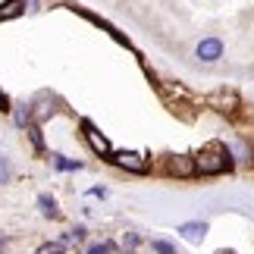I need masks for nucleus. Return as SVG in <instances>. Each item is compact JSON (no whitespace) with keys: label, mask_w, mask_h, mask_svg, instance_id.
<instances>
[{"label":"nucleus","mask_w":254,"mask_h":254,"mask_svg":"<svg viewBox=\"0 0 254 254\" xmlns=\"http://www.w3.org/2000/svg\"><path fill=\"white\" fill-rule=\"evenodd\" d=\"M226 170H232V151L220 141L207 144L194 157V173H201V176H217V173H226Z\"/></svg>","instance_id":"nucleus-1"},{"label":"nucleus","mask_w":254,"mask_h":254,"mask_svg":"<svg viewBox=\"0 0 254 254\" xmlns=\"http://www.w3.org/2000/svg\"><path fill=\"white\" fill-rule=\"evenodd\" d=\"M107 160H113L116 167H123V170H129V173H148L151 170V160L144 157V154H138V151H116Z\"/></svg>","instance_id":"nucleus-2"},{"label":"nucleus","mask_w":254,"mask_h":254,"mask_svg":"<svg viewBox=\"0 0 254 254\" xmlns=\"http://www.w3.org/2000/svg\"><path fill=\"white\" fill-rule=\"evenodd\" d=\"M82 138L88 141V148H91L94 154H101V157H110V141H107V135L104 132H97V126L94 123H88V120H82Z\"/></svg>","instance_id":"nucleus-3"},{"label":"nucleus","mask_w":254,"mask_h":254,"mask_svg":"<svg viewBox=\"0 0 254 254\" xmlns=\"http://www.w3.org/2000/svg\"><path fill=\"white\" fill-rule=\"evenodd\" d=\"M194 54H198L201 63H217L223 57V41H220V38H204V41H198Z\"/></svg>","instance_id":"nucleus-4"},{"label":"nucleus","mask_w":254,"mask_h":254,"mask_svg":"<svg viewBox=\"0 0 254 254\" xmlns=\"http://www.w3.org/2000/svg\"><path fill=\"white\" fill-rule=\"evenodd\" d=\"M176 232H179L185 242H204V239H207V232H210V226L204 220H189V223H182Z\"/></svg>","instance_id":"nucleus-5"},{"label":"nucleus","mask_w":254,"mask_h":254,"mask_svg":"<svg viewBox=\"0 0 254 254\" xmlns=\"http://www.w3.org/2000/svg\"><path fill=\"white\" fill-rule=\"evenodd\" d=\"M167 167H170L173 176H179V179H191V176H194V157H185V154H173Z\"/></svg>","instance_id":"nucleus-6"},{"label":"nucleus","mask_w":254,"mask_h":254,"mask_svg":"<svg viewBox=\"0 0 254 254\" xmlns=\"http://www.w3.org/2000/svg\"><path fill=\"white\" fill-rule=\"evenodd\" d=\"M207 104L217 107V110H236V107H239V94L236 91H217V94L207 97Z\"/></svg>","instance_id":"nucleus-7"},{"label":"nucleus","mask_w":254,"mask_h":254,"mask_svg":"<svg viewBox=\"0 0 254 254\" xmlns=\"http://www.w3.org/2000/svg\"><path fill=\"white\" fill-rule=\"evenodd\" d=\"M38 207H41L44 217H51V220H60L63 217V210L57 207V201L51 198V194H38Z\"/></svg>","instance_id":"nucleus-8"},{"label":"nucleus","mask_w":254,"mask_h":254,"mask_svg":"<svg viewBox=\"0 0 254 254\" xmlns=\"http://www.w3.org/2000/svg\"><path fill=\"white\" fill-rule=\"evenodd\" d=\"M13 120H16L19 129H28V126H32V104H19V107H13Z\"/></svg>","instance_id":"nucleus-9"},{"label":"nucleus","mask_w":254,"mask_h":254,"mask_svg":"<svg viewBox=\"0 0 254 254\" xmlns=\"http://www.w3.org/2000/svg\"><path fill=\"white\" fill-rule=\"evenodd\" d=\"M54 157V167L57 170H63V173H75V170H82L85 163L82 160H69V157H63V154H51Z\"/></svg>","instance_id":"nucleus-10"},{"label":"nucleus","mask_w":254,"mask_h":254,"mask_svg":"<svg viewBox=\"0 0 254 254\" xmlns=\"http://www.w3.org/2000/svg\"><path fill=\"white\" fill-rule=\"evenodd\" d=\"M25 0H6V3H0V19H16L19 13H22Z\"/></svg>","instance_id":"nucleus-11"},{"label":"nucleus","mask_w":254,"mask_h":254,"mask_svg":"<svg viewBox=\"0 0 254 254\" xmlns=\"http://www.w3.org/2000/svg\"><path fill=\"white\" fill-rule=\"evenodd\" d=\"M28 138H32V148L38 151V154H41L44 151V138H41V126H38V123H32V126H28Z\"/></svg>","instance_id":"nucleus-12"},{"label":"nucleus","mask_w":254,"mask_h":254,"mask_svg":"<svg viewBox=\"0 0 254 254\" xmlns=\"http://www.w3.org/2000/svg\"><path fill=\"white\" fill-rule=\"evenodd\" d=\"M138 245H141V236H138V232H126V236H123V251H135Z\"/></svg>","instance_id":"nucleus-13"},{"label":"nucleus","mask_w":254,"mask_h":254,"mask_svg":"<svg viewBox=\"0 0 254 254\" xmlns=\"http://www.w3.org/2000/svg\"><path fill=\"white\" fill-rule=\"evenodd\" d=\"M151 251H157V254H176V245H170V242H163V239H154L151 242Z\"/></svg>","instance_id":"nucleus-14"},{"label":"nucleus","mask_w":254,"mask_h":254,"mask_svg":"<svg viewBox=\"0 0 254 254\" xmlns=\"http://www.w3.org/2000/svg\"><path fill=\"white\" fill-rule=\"evenodd\" d=\"M116 251V245H113V242H101V245H91V248H88L85 254H113Z\"/></svg>","instance_id":"nucleus-15"},{"label":"nucleus","mask_w":254,"mask_h":254,"mask_svg":"<svg viewBox=\"0 0 254 254\" xmlns=\"http://www.w3.org/2000/svg\"><path fill=\"white\" fill-rule=\"evenodd\" d=\"M13 179V167H9V160L0 154V182H9Z\"/></svg>","instance_id":"nucleus-16"},{"label":"nucleus","mask_w":254,"mask_h":254,"mask_svg":"<svg viewBox=\"0 0 254 254\" xmlns=\"http://www.w3.org/2000/svg\"><path fill=\"white\" fill-rule=\"evenodd\" d=\"M63 251H66L63 242H51V245H41V248H38V254H63Z\"/></svg>","instance_id":"nucleus-17"},{"label":"nucleus","mask_w":254,"mask_h":254,"mask_svg":"<svg viewBox=\"0 0 254 254\" xmlns=\"http://www.w3.org/2000/svg\"><path fill=\"white\" fill-rule=\"evenodd\" d=\"M9 110H13V104H9V97L0 91V113H9Z\"/></svg>","instance_id":"nucleus-18"},{"label":"nucleus","mask_w":254,"mask_h":254,"mask_svg":"<svg viewBox=\"0 0 254 254\" xmlns=\"http://www.w3.org/2000/svg\"><path fill=\"white\" fill-rule=\"evenodd\" d=\"M91 194H94V198H107V189H101V185H94V189H91Z\"/></svg>","instance_id":"nucleus-19"}]
</instances>
